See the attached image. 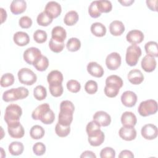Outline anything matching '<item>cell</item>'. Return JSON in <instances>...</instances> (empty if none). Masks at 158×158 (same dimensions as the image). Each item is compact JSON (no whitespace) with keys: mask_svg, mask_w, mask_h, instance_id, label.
<instances>
[{"mask_svg":"<svg viewBox=\"0 0 158 158\" xmlns=\"http://www.w3.org/2000/svg\"><path fill=\"white\" fill-rule=\"evenodd\" d=\"M55 119V115L54 112L51 109L47 110L40 118V120L42 123L46 125L51 124Z\"/></svg>","mask_w":158,"mask_h":158,"instance_id":"41","label":"cell"},{"mask_svg":"<svg viewBox=\"0 0 158 158\" xmlns=\"http://www.w3.org/2000/svg\"><path fill=\"white\" fill-rule=\"evenodd\" d=\"M141 133L142 136L148 140H152L157 138L158 134L157 127L151 123L144 125L141 130Z\"/></svg>","mask_w":158,"mask_h":158,"instance_id":"8","label":"cell"},{"mask_svg":"<svg viewBox=\"0 0 158 158\" xmlns=\"http://www.w3.org/2000/svg\"><path fill=\"white\" fill-rule=\"evenodd\" d=\"M146 2L149 9H150L152 11H157V0H147Z\"/></svg>","mask_w":158,"mask_h":158,"instance_id":"53","label":"cell"},{"mask_svg":"<svg viewBox=\"0 0 158 158\" xmlns=\"http://www.w3.org/2000/svg\"><path fill=\"white\" fill-rule=\"evenodd\" d=\"M141 49L136 44H131L127 49L125 60L130 66H135L137 64L139 58L141 56Z\"/></svg>","mask_w":158,"mask_h":158,"instance_id":"4","label":"cell"},{"mask_svg":"<svg viewBox=\"0 0 158 158\" xmlns=\"http://www.w3.org/2000/svg\"><path fill=\"white\" fill-rule=\"evenodd\" d=\"M121 61L120 55L116 52H114L106 57V65L109 70H115L120 66Z\"/></svg>","mask_w":158,"mask_h":158,"instance_id":"7","label":"cell"},{"mask_svg":"<svg viewBox=\"0 0 158 158\" xmlns=\"http://www.w3.org/2000/svg\"><path fill=\"white\" fill-rule=\"evenodd\" d=\"M41 51L35 47H31L27 49L23 52V59L25 61L30 64L33 65L34 62L41 56Z\"/></svg>","mask_w":158,"mask_h":158,"instance_id":"6","label":"cell"},{"mask_svg":"<svg viewBox=\"0 0 158 158\" xmlns=\"http://www.w3.org/2000/svg\"><path fill=\"white\" fill-rule=\"evenodd\" d=\"M28 90L23 86L17 88H12L4 92L2 94V99L5 102H10L22 99L28 96Z\"/></svg>","mask_w":158,"mask_h":158,"instance_id":"2","label":"cell"},{"mask_svg":"<svg viewBox=\"0 0 158 158\" xmlns=\"http://www.w3.org/2000/svg\"><path fill=\"white\" fill-rule=\"evenodd\" d=\"M88 13L89 15L93 18H98L101 16V13L97 8L96 1H94L90 4L88 7Z\"/></svg>","mask_w":158,"mask_h":158,"instance_id":"48","label":"cell"},{"mask_svg":"<svg viewBox=\"0 0 158 158\" xmlns=\"http://www.w3.org/2000/svg\"><path fill=\"white\" fill-rule=\"evenodd\" d=\"M14 43L19 46H24L27 45L30 42V37L24 31H17L13 36Z\"/></svg>","mask_w":158,"mask_h":158,"instance_id":"20","label":"cell"},{"mask_svg":"<svg viewBox=\"0 0 158 158\" xmlns=\"http://www.w3.org/2000/svg\"><path fill=\"white\" fill-rule=\"evenodd\" d=\"M19 24L22 28H28L32 25V20L28 16H23L19 19Z\"/></svg>","mask_w":158,"mask_h":158,"instance_id":"51","label":"cell"},{"mask_svg":"<svg viewBox=\"0 0 158 158\" xmlns=\"http://www.w3.org/2000/svg\"><path fill=\"white\" fill-rule=\"evenodd\" d=\"M128 81L133 85H139L144 80V75L141 70L133 69L130 70L127 75Z\"/></svg>","mask_w":158,"mask_h":158,"instance_id":"18","label":"cell"},{"mask_svg":"<svg viewBox=\"0 0 158 158\" xmlns=\"http://www.w3.org/2000/svg\"><path fill=\"white\" fill-rule=\"evenodd\" d=\"M119 88L105 86L104 91L105 94L109 98H115L119 93Z\"/></svg>","mask_w":158,"mask_h":158,"instance_id":"50","label":"cell"},{"mask_svg":"<svg viewBox=\"0 0 158 158\" xmlns=\"http://www.w3.org/2000/svg\"><path fill=\"white\" fill-rule=\"evenodd\" d=\"M156 60L154 57L150 56H145L141 62L142 69L146 72H151L154 71L156 67Z\"/></svg>","mask_w":158,"mask_h":158,"instance_id":"17","label":"cell"},{"mask_svg":"<svg viewBox=\"0 0 158 158\" xmlns=\"http://www.w3.org/2000/svg\"><path fill=\"white\" fill-rule=\"evenodd\" d=\"M98 83L96 81L90 80L86 81L85 85V89L86 92L89 94H93L98 91Z\"/></svg>","mask_w":158,"mask_h":158,"instance_id":"43","label":"cell"},{"mask_svg":"<svg viewBox=\"0 0 158 158\" xmlns=\"http://www.w3.org/2000/svg\"><path fill=\"white\" fill-rule=\"evenodd\" d=\"M50 109V106L48 103H44L39 105L31 114V117L34 120H40L41 117L47 110Z\"/></svg>","mask_w":158,"mask_h":158,"instance_id":"32","label":"cell"},{"mask_svg":"<svg viewBox=\"0 0 158 158\" xmlns=\"http://www.w3.org/2000/svg\"><path fill=\"white\" fill-rule=\"evenodd\" d=\"M14 77L10 73H6L2 75L1 78L0 84L2 87L6 88L12 85L14 83Z\"/></svg>","mask_w":158,"mask_h":158,"instance_id":"39","label":"cell"},{"mask_svg":"<svg viewBox=\"0 0 158 158\" xmlns=\"http://www.w3.org/2000/svg\"><path fill=\"white\" fill-rule=\"evenodd\" d=\"M62 73L57 70H52L47 76V81L49 85H58L62 84L63 81Z\"/></svg>","mask_w":158,"mask_h":158,"instance_id":"22","label":"cell"},{"mask_svg":"<svg viewBox=\"0 0 158 158\" xmlns=\"http://www.w3.org/2000/svg\"><path fill=\"white\" fill-rule=\"evenodd\" d=\"M78 19L79 16L76 11L70 10L65 15L64 22L68 26H72L78 22Z\"/></svg>","mask_w":158,"mask_h":158,"instance_id":"27","label":"cell"},{"mask_svg":"<svg viewBox=\"0 0 158 158\" xmlns=\"http://www.w3.org/2000/svg\"><path fill=\"white\" fill-rule=\"evenodd\" d=\"M110 33L113 36H120L125 31V26L122 22L114 20L109 25Z\"/></svg>","mask_w":158,"mask_h":158,"instance_id":"23","label":"cell"},{"mask_svg":"<svg viewBox=\"0 0 158 158\" xmlns=\"http://www.w3.org/2000/svg\"><path fill=\"white\" fill-rule=\"evenodd\" d=\"M81 158L84 157H91V158H96V156L94 154V153L91 151H84L81 155L80 156Z\"/></svg>","mask_w":158,"mask_h":158,"instance_id":"54","label":"cell"},{"mask_svg":"<svg viewBox=\"0 0 158 158\" xmlns=\"http://www.w3.org/2000/svg\"><path fill=\"white\" fill-rule=\"evenodd\" d=\"M93 120L98 123L100 126L107 127L111 122V117L107 112L100 110L96 112L93 115Z\"/></svg>","mask_w":158,"mask_h":158,"instance_id":"11","label":"cell"},{"mask_svg":"<svg viewBox=\"0 0 158 158\" xmlns=\"http://www.w3.org/2000/svg\"><path fill=\"white\" fill-rule=\"evenodd\" d=\"M19 81L26 85H32L37 80L36 75L28 68H22L17 73Z\"/></svg>","mask_w":158,"mask_h":158,"instance_id":"5","label":"cell"},{"mask_svg":"<svg viewBox=\"0 0 158 158\" xmlns=\"http://www.w3.org/2000/svg\"><path fill=\"white\" fill-rule=\"evenodd\" d=\"M105 138V135L103 131H101L99 133L93 136L88 137V141L89 144L92 146H99L102 144L104 142Z\"/></svg>","mask_w":158,"mask_h":158,"instance_id":"31","label":"cell"},{"mask_svg":"<svg viewBox=\"0 0 158 158\" xmlns=\"http://www.w3.org/2000/svg\"><path fill=\"white\" fill-rule=\"evenodd\" d=\"M123 84V83L122 79L116 75H110L107 77L106 80V86L117 88L120 89L122 87Z\"/></svg>","mask_w":158,"mask_h":158,"instance_id":"25","label":"cell"},{"mask_svg":"<svg viewBox=\"0 0 158 158\" xmlns=\"http://www.w3.org/2000/svg\"><path fill=\"white\" fill-rule=\"evenodd\" d=\"M121 122L123 127H134L136 124L137 118L133 112L126 111L121 116Z\"/></svg>","mask_w":158,"mask_h":158,"instance_id":"15","label":"cell"},{"mask_svg":"<svg viewBox=\"0 0 158 158\" xmlns=\"http://www.w3.org/2000/svg\"><path fill=\"white\" fill-rule=\"evenodd\" d=\"M91 33L97 37H102L106 33V27L100 22L93 23L91 26Z\"/></svg>","mask_w":158,"mask_h":158,"instance_id":"26","label":"cell"},{"mask_svg":"<svg viewBox=\"0 0 158 158\" xmlns=\"http://www.w3.org/2000/svg\"><path fill=\"white\" fill-rule=\"evenodd\" d=\"M96 5L98 9L101 13H108L112 9L111 2L107 0L96 1Z\"/></svg>","mask_w":158,"mask_h":158,"instance_id":"35","label":"cell"},{"mask_svg":"<svg viewBox=\"0 0 158 158\" xmlns=\"http://www.w3.org/2000/svg\"><path fill=\"white\" fill-rule=\"evenodd\" d=\"M1 11V23H2L4 21H6L7 18V13L6 11L3 8H0Z\"/></svg>","mask_w":158,"mask_h":158,"instance_id":"55","label":"cell"},{"mask_svg":"<svg viewBox=\"0 0 158 158\" xmlns=\"http://www.w3.org/2000/svg\"><path fill=\"white\" fill-rule=\"evenodd\" d=\"M73 112L60 110L58 116V123L62 125L70 126L73 120Z\"/></svg>","mask_w":158,"mask_h":158,"instance_id":"21","label":"cell"},{"mask_svg":"<svg viewBox=\"0 0 158 158\" xmlns=\"http://www.w3.org/2000/svg\"><path fill=\"white\" fill-rule=\"evenodd\" d=\"M49 89L50 93L54 97L60 96L62 94L64 91V89L62 84L49 85Z\"/></svg>","mask_w":158,"mask_h":158,"instance_id":"44","label":"cell"},{"mask_svg":"<svg viewBox=\"0 0 158 158\" xmlns=\"http://www.w3.org/2000/svg\"><path fill=\"white\" fill-rule=\"evenodd\" d=\"M33 96L38 101H42L47 96L46 88L42 85L36 86L33 89Z\"/></svg>","mask_w":158,"mask_h":158,"instance_id":"37","label":"cell"},{"mask_svg":"<svg viewBox=\"0 0 158 158\" xmlns=\"http://www.w3.org/2000/svg\"><path fill=\"white\" fill-rule=\"evenodd\" d=\"M22 114V108L17 104H11L6 108L4 117V120L7 125L19 122Z\"/></svg>","mask_w":158,"mask_h":158,"instance_id":"1","label":"cell"},{"mask_svg":"<svg viewBox=\"0 0 158 158\" xmlns=\"http://www.w3.org/2000/svg\"><path fill=\"white\" fill-rule=\"evenodd\" d=\"M7 131L10 136L13 138H21L24 136L25 130L20 122L7 125Z\"/></svg>","mask_w":158,"mask_h":158,"instance_id":"10","label":"cell"},{"mask_svg":"<svg viewBox=\"0 0 158 158\" xmlns=\"http://www.w3.org/2000/svg\"><path fill=\"white\" fill-rule=\"evenodd\" d=\"M119 158H133L134 157V154L133 152L129 150H123L120 152L118 155Z\"/></svg>","mask_w":158,"mask_h":158,"instance_id":"52","label":"cell"},{"mask_svg":"<svg viewBox=\"0 0 158 158\" xmlns=\"http://www.w3.org/2000/svg\"><path fill=\"white\" fill-rule=\"evenodd\" d=\"M67 88L69 91L76 93L80 90L81 85L77 80H70L67 83Z\"/></svg>","mask_w":158,"mask_h":158,"instance_id":"46","label":"cell"},{"mask_svg":"<svg viewBox=\"0 0 158 158\" xmlns=\"http://www.w3.org/2000/svg\"><path fill=\"white\" fill-rule=\"evenodd\" d=\"M157 102L154 99H148L142 101L138 108V112L140 115L147 117L154 114L157 111Z\"/></svg>","mask_w":158,"mask_h":158,"instance_id":"3","label":"cell"},{"mask_svg":"<svg viewBox=\"0 0 158 158\" xmlns=\"http://www.w3.org/2000/svg\"><path fill=\"white\" fill-rule=\"evenodd\" d=\"M88 72L93 77L100 78L104 75V69L102 67L96 62H91L88 63L86 67Z\"/></svg>","mask_w":158,"mask_h":158,"instance_id":"16","label":"cell"},{"mask_svg":"<svg viewBox=\"0 0 158 158\" xmlns=\"http://www.w3.org/2000/svg\"><path fill=\"white\" fill-rule=\"evenodd\" d=\"M47 33L45 31L37 30L33 33V39L38 43H43L47 40Z\"/></svg>","mask_w":158,"mask_h":158,"instance_id":"45","label":"cell"},{"mask_svg":"<svg viewBox=\"0 0 158 158\" xmlns=\"http://www.w3.org/2000/svg\"><path fill=\"white\" fill-rule=\"evenodd\" d=\"M120 99L125 106L131 107L135 105L137 101V96L133 91H126L122 93Z\"/></svg>","mask_w":158,"mask_h":158,"instance_id":"12","label":"cell"},{"mask_svg":"<svg viewBox=\"0 0 158 158\" xmlns=\"http://www.w3.org/2000/svg\"><path fill=\"white\" fill-rule=\"evenodd\" d=\"M120 137L125 141H132L136 137V131L134 127H122L118 131Z\"/></svg>","mask_w":158,"mask_h":158,"instance_id":"14","label":"cell"},{"mask_svg":"<svg viewBox=\"0 0 158 158\" xmlns=\"http://www.w3.org/2000/svg\"><path fill=\"white\" fill-rule=\"evenodd\" d=\"M126 39L128 42L132 44H139L143 41L144 34L140 30H132L127 34Z\"/></svg>","mask_w":158,"mask_h":158,"instance_id":"13","label":"cell"},{"mask_svg":"<svg viewBox=\"0 0 158 158\" xmlns=\"http://www.w3.org/2000/svg\"><path fill=\"white\" fill-rule=\"evenodd\" d=\"M144 49L147 55L153 57L158 56L157 43L156 41H151L146 43L144 45Z\"/></svg>","mask_w":158,"mask_h":158,"instance_id":"29","label":"cell"},{"mask_svg":"<svg viewBox=\"0 0 158 158\" xmlns=\"http://www.w3.org/2000/svg\"><path fill=\"white\" fill-rule=\"evenodd\" d=\"M27 9V2L24 0H14L10 6L11 12L15 15L20 14L25 11Z\"/></svg>","mask_w":158,"mask_h":158,"instance_id":"19","label":"cell"},{"mask_svg":"<svg viewBox=\"0 0 158 158\" xmlns=\"http://www.w3.org/2000/svg\"><path fill=\"white\" fill-rule=\"evenodd\" d=\"M44 11L53 19L54 18H57L60 14L62 8L57 2L49 1L46 4Z\"/></svg>","mask_w":158,"mask_h":158,"instance_id":"9","label":"cell"},{"mask_svg":"<svg viewBox=\"0 0 158 158\" xmlns=\"http://www.w3.org/2000/svg\"><path fill=\"white\" fill-rule=\"evenodd\" d=\"M33 151L36 156H42L46 152V146L41 142H37L33 146Z\"/></svg>","mask_w":158,"mask_h":158,"instance_id":"49","label":"cell"},{"mask_svg":"<svg viewBox=\"0 0 158 158\" xmlns=\"http://www.w3.org/2000/svg\"><path fill=\"white\" fill-rule=\"evenodd\" d=\"M115 157V151L110 147H106L100 152L101 158H114Z\"/></svg>","mask_w":158,"mask_h":158,"instance_id":"47","label":"cell"},{"mask_svg":"<svg viewBox=\"0 0 158 158\" xmlns=\"http://www.w3.org/2000/svg\"><path fill=\"white\" fill-rule=\"evenodd\" d=\"M55 131L57 136L59 137H65L70 132V126H64L62 125L57 122L55 127Z\"/></svg>","mask_w":158,"mask_h":158,"instance_id":"42","label":"cell"},{"mask_svg":"<svg viewBox=\"0 0 158 158\" xmlns=\"http://www.w3.org/2000/svg\"><path fill=\"white\" fill-rule=\"evenodd\" d=\"M100 127L101 126L94 120L89 122L86 127V131L88 135V137L93 136L99 133L101 131Z\"/></svg>","mask_w":158,"mask_h":158,"instance_id":"33","label":"cell"},{"mask_svg":"<svg viewBox=\"0 0 158 158\" xmlns=\"http://www.w3.org/2000/svg\"><path fill=\"white\" fill-rule=\"evenodd\" d=\"M66 46L69 51L75 52L80 49L81 47V42L77 38H71L67 41Z\"/></svg>","mask_w":158,"mask_h":158,"instance_id":"38","label":"cell"},{"mask_svg":"<svg viewBox=\"0 0 158 158\" xmlns=\"http://www.w3.org/2000/svg\"><path fill=\"white\" fill-rule=\"evenodd\" d=\"M51 36V38L54 40L60 42H64L67 37V33L65 30L62 27L56 26L52 30Z\"/></svg>","mask_w":158,"mask_h":158,"instance_id":"24","label":"cell"},{"mask_svg":"<svg viewBox=\"0 0 158 158\" xmlns=\"http://www.w3.org/2000/svg\"><path fill=\"white\" fill-rule=\"evenodd\" d=\"M49 47L52 52L59 53L64 49V43L51 38L49 42Z\"/></svg>","mask_w":158,"mask_h":158,"instance_id":"40","label":"cell"},{"mask_svg":"<svg viewBox=\"0 0 158 158\" xmlns=\"http://www.w3.org/2000/svg\"><path fill=\"white\" fill-rule=\"evenodd\" d=\"M23 149L24 146L21 142L13 141L9 145V151L12 156H19L22 154Z\"/></svg>","mask_w":158,"mask_h":158,"instance_id":"28","label":"cell"},{"mask_svg":"<svg viewBox=\"0 0 158 158\" xmlns=\"http://www.w3.org/2000/svg\"><path fill=\"white\" fill-rule=\"evenodd\" d=\"M36 22L39 25L46 27L52 22V19L44 11L39 14L36 18Z\"/></svg>","mask_w":158,"mask_h":158,"instance_id":"36","label":"cell"},{"mask_svg":"<svg viewBox=\"0 0 158 158\" xmlns=\"http://www.w3.org/2000/svg\"><path fill=\"white\" fill-rule=\"evenodd\" d=\"M118 2L124 6H129L131 5L134 2V0H123V1H118Z\"/></svg>","mask_w":158,"mask_h":158,"instance_id":"56","label":"cell"},{"mask_svg":"<svg viewBox=\"0 0 158 158\" xmlns=\"http://www.w3.org/2000/svg\"><path fill=\"white\" fill-rule=\"evenodd\" d=\"M35 68L40 72L44 71L47 69L49 66V60L48 59L44 56L41 55L33 64Z\"/></svg>","mask_w":158,"mask_h":158,"instance_id":"30","label":"cell"},{"mask_svg":"<svg viewBox=\"0 0 158 158\" xmlns=\"http://www.w3.org/2000/svg\"><path fill=\"white\" fill-rule=\"evenodd\" d=\"M45 133L44 128L38 125L33 126L30 131V135L31 138L34 139H39L42 138Z\"/></svg>","mask_w":158,"mask_h":158,"instance_id":"34","label":"cell"}]
</instances>
